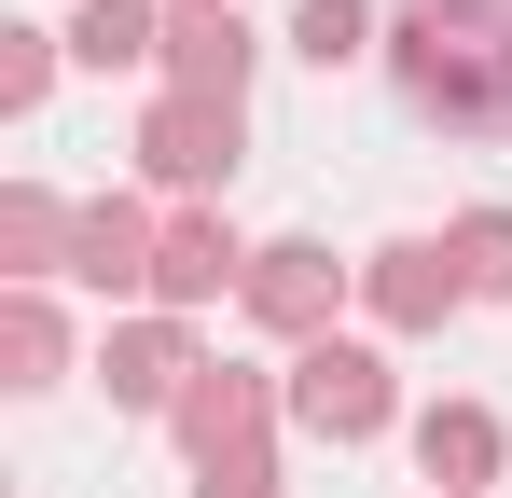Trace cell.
Listing matches in <instances>:
<instances>
[{
	"mask_svg": "<svg viewBox=\"0 0 512 498\" xmlns=\"http://www.w3.org/2000/svg\"><path fill=\"white\" fill-rule=\"evenodd\" d=\"M388 56H402V97L429 125L512 139V0H402Z\"/></svg>",
	"mask_w": 512,
	"mask_h": 498,
	"instance_id": "obj_1",
	"label": "cell"
},
{
	"mask_svg": "<svg viewBox=\"0 0 512 498\" xmlns=\"http://www.w3.org/2000/svg\"><path fill=\"white\" fill-rule=\"evenodd\" d=\"M291 415H305L319 443H374V429H388V360L319 332V346H305V374H291Z\"/></svg>",
	"mask_w": 512,
	"mask_h": 498,
	"instance_id": "obj_2",
	"label": "cell"
},
{
	"mask_svg": "<svg viewBox=\"0 0 512 498\" xmlns=\"http://www.w3.org/2000/svg\"><path fill=\"white\" fill-rule=\"evenodd\" d=\"M139 153H153V180H180V194L236 180V97H167V111L139 125Z\"/></svg>",
	"mask_w": 512,
	"mask_h": 498,
	"instance_id": "obj_3",
	"label": "cell"
},
{
	"mask_svg": "<svg viewBox=\"0 0 512 498\" xmlns=\"http://www.w3.org/2000/svg\"><path fill=\"white\" fill-rule=\"evenodd\" d=\"M167 70H180V97H236V83H250L236 0H180V14H167Z\"/></svg>",
	"mask_w": 512,
	"mask_h": 498,
	"instance_id": "obj_4",
	"label": "cell"
},
{
	"mask_svg": "<svg viewBox=\"0 0 512 498\" xmlns=\"http://www.w3.org/2000/svg\"><path fill=\"white\" fill-rule=\"evenodd\" d=\"M333 291H346L333 249H305V236H291V249H250V319H263V332H319Z\"/></svg>",
	"mask_w": 512,
	"mask_h": 498,
	"instance_id": "obj_5",
	"label": "cell"
},
{
	"mask_svg": "<svg viewBox=\"0 0 512 498\" xmlns=\"http://www.w3.org/2000/svg\"><path fill=\"white\" fill-rule=\"evenodd\" d=\"M153 263H167V236H153V222H139L125 194H97L84 222H70V277H97V291H139Z\"/></svg>",
	"mask_w": 512,
	"mask_h": 498,
	"instance_id": "obj_6",
	"label": "cell"
},
{
	"mask_svg": "<svg viewBox=\"0 0 512 498\" xmlns=\"http://www.w3.org/2000/svg\"><path fill=\"white\" fill-rule=\"evenodd\" d=\"M97 374H111V402H194V374H208V360H194V346H180L167 319H139V332H111V360H97Z\"/></svg>",
	"mask_w": 512,
	"mask_h": 498,
	"instance_id": "obj_7",
	"label": "cell"
},
{
	"mask_svg": "<svg viewBox=\"0 0 512 498\" xmlns=\"http://www.w3.org/2000/svg\"><path fill=\"white\" fill-rule=\"evenodd\" d=\"M471 277H457V249H429V236H402V249H374V319H402V332H429L443 305H457Z\"/></svg>",
	"mask_w": 512,
	"mask_h": 498,
	"instance_id": "obj_8",
	"label": "cell"
},
{
	"mask_svg": "<svg viewBox=\"0 0 512 498\" xmlns=\"http://www.w3.org/2000/svg\"><path fill=\"white\" fill-rule=\"evenodd\" d=\"M416 471L429 485H485V471H499V415H471V402H443V415H416Z\"/></svg>",
	"mask_w": 512,
	"mask_h": 498,
	"instance_id": "obj_9",
	"label": "cell"
},
{
	"mask_svg": "<svg viewBox=\"0 0 512 498\" xmlns=\"http://www.w3.org/2000/svg\"><path fill=\"white\" fill-rule=\"evenodd\" d=\"M70 56L84 70H139V56H167V28H153V0H84L70 14Z\"/></svg>",
	"mask_w": 512,
	"mask_h": 498,
	"instance_id": "obj_10",
	"label": "cell"
},
{
	"mask_svg": "<svg viewBox=\"0 0 512 498\" xmlns=\"http://www.w3.org/2000/svg\"><path fill=\"white\" fill-rule=\"evenodd\" d=\"M236 263H250V249L222 236V222H167V263H153V291H167V305H208Z\"/></svg>",
	"mask_w": 512,
	"mask_h": 498,
	"instance_id": "obj_11",
	"label": "cell"
},
{
	"mask_svg": "<svg viewBox=\"0 0 512 498\" xmlns=\"http://www.w3.org/2000/svg\"><path fill=\"white\" fill-rule=\"evenodd\" d=\"M180 429H194V457H222V443H250V429H263V388H250V374H194Z\"/></svg>",
	"mask_w": 512,
	"mask_h": 498,
	"instance_id": "obj_12",
	"label": "cell"
},
{
	"mask_svg": "<svg viewBox=\"0 0 512 498\" xmlns=\"http://www.w3.org/2000/svg\"><path fill=\"white\" fill-rule=\"evenodd\" d=\"M443 249H457V277H471L485 305H499V291H512V208H471V222H457V236H443Z\"/></svg>",
	"mask_w": 512,
	"mask_h": 498,
	"instance_id": "obj_13",
	"label": "cell"
},
{
	"mask_svg": "<svg viewBox=\"0 0 512 498\" xmlns=\"http://www.w3.org/2000/svg\"><path fill=\"white\" fill-rule=\"evenodd\" d=\"M70 222H84V208H56V194H14V208H0V236H14V263H28V277L70 249Z\"/></svg>",
	"mask_w": 512,
	"mask_h": 498,
	"instance_id": "obj_14",
	"label": "cell"
},
{
	"mask_svg": "<svg viewBox=\"0 0 512 498\" xmlns=\"http://www.w3.org/2000/svg\"><path fill=\"white\" fill-rule=\"evenodd\" d=\"M291 42H305L319 70H346V56L374 42V14H360V0H305V14H291Z\"/></svg>",
	"mask_w": 512,
	"mask_h": 498,
	"instance_id": "obj_15",
	"label": "cell"
},
{
	"mask_svg": "<svg viewBox=\"0 0 512 498\" xmlns=\"http://www.w3.org/2000/svg\"><path fill=\"white\" fill-rule=\"evenodd\" d=\"M0 346H14V388H42V374H56V305H42V291H14Z\"/></svg>",
	"mask_w": 512,
	"mask_h": 498,
	"instance_id": "obj_16",
	"label": "cell"
},
{
	"mask_svg": "<svg viewBox=\"0 0 512 498\" xmlns=\"http://www.w3.org/2000/svg\"><path fill=\"white\" fill-rule=\"evenodd\" d=\"M194 471H208L194 498H277V457H263V429H250V443H222V457H194Z\"/></svg>",
	"mask_w": 512,
	"mask_h": 498,
	"instance_id": "obj_17",
	"label": "cell"
},
{
	"mask_svg": "<svg viewBox=\"0 0 512 498\" xmlns=\"http://www.w3.org/2000/svg\"><path fill=\"white\" fill-rule=\"evenodd\" d=\"M42 83H56V42H42V28H14V56H0V111H28Z\"/></svg>",
	"mask_w": 512,
	"mask_h": 498,
	"instance_id": "obj_18",
	"label": "cell"
}]
</instances>
